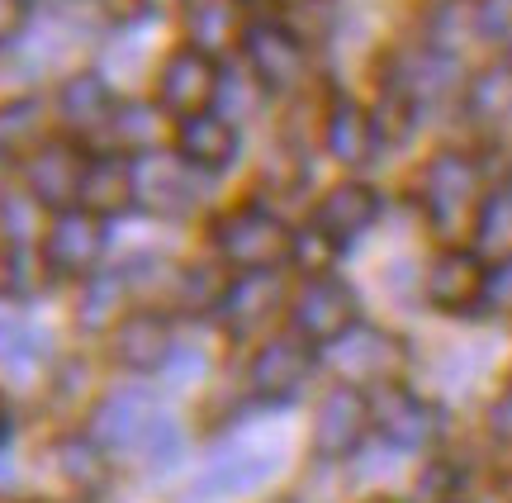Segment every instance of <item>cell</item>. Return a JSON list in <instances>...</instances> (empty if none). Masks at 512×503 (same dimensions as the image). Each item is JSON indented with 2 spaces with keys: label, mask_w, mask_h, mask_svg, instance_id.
I'll list each match as a JSON object with an SVG mask.
<instances>
[{
  "label": "cell",
  "mask_w": 512,
  "mask_h": 503,
  "mask_svg": "<svg viewBox=\"0 0 512 503\" xmlns=\"http://www.w3.org/2000/svg\"><path fill=\"white\" fill-rule=\"evenodd\" d=\"M380 219V190L366 181H342L328 190V200L313 209V233H323L332 247L356 243Z\"/></svg>",
  "instance_id": "7c38bea8"
},
{
  "label": "cell",
  "mask_w": 512,
  "mask_h": 503,
  "mask_svg": "<svg viewBox=\"0 0 512 503\" xmlns=\"http://www.w3.org/2000/svg\"><path fill=\"white\" fill-rule=\"evenodd\" d=\"M418 200L427 209V219L441 238H460V233H475V219L484 209V176L479 162L465 152H437L418 181Z\"/></svg>",
  "instance_id": "6da1fadb"
},
{
  "label": "cell",
  "mask_w": 512,
  "mask_h": 503,
  "mask_svg": "<svg viewBox=\"0 0 512 503\" xmlns=\"http://www.w3.org/2000/svg\"><path fill=\"white\" fill-rule=\"evenodd\" d=\"M337 29V5L332 0H294L290 15H285V34L309 48V43H323V38Z\"/></svg>",
  "instance_id": "f546056e"
},
{
  "label": "cell",
  "mask_w": 512,
  "mask_h": 503,
  "mask_svg": "<svg viewBox=\"0 0 512 503\" xmlns=\"http://www.w3.org/2000/svg\"><path fill=\"white\" fill-rule=\"evenodd\" d=\"M57 114H62V124L72 133H100V129H110L114 95L95 72H81L57 91Z\"/></svg>",
  "instance_id": "603a6c76"
},
{
  "label": "cell",
  "mask_w": 512,
  "mask_h": 503,
  "mask_svg": "<svg viewBox=\"0 0 512 503\" xmlns=\"http://www.w3.org/2000/svg\"><path fill=\"white\" fill-rule=\"evenodd\" d=\"M24 5H29V0H24Z\"/></svg>",
  "instance_id": "ee69618b"
},
{
  "label": "cell",
  "mask_w": 512,
  "mask_h": 503,
  "mask_svg": "<svg viewBox=\"0 0 512 503\" xmlns=\"http://www.w3.org/2000/svg\"><path fill=\"white\" fill-rule=\"evenodd\" d=\"M81 209L91 219H110V214H124L133 205V162L124 157H95L86 162V176H81Z\"/></svg>",
  "instance_id": "ffe728a7"
},
{
  "label": "cell",
  "mask_w": 512,
  "mask_h": 503,
  "mask_svg": "<svg viewBox=\"0 0 512 503\" xmlns=\"http://www.w3.org/2000/svg\"><path fill=\"white\" fill-rule=\"evenodd\" d=\"M290 243H294V233L261 205L233 209L214 228L219 257L228 266H238V271H275L280 261H290Z\"/></svg>",
  "instance_id": "7a4b0ae2"
},
{
  "label": "cell",
  "mask_w": 512,
  "mask_h": 503,
  "mask_svg": "<svg viewBox=\"0 0 512 503\" xmlns=\"http://www.w3.org/2000/svg\"><path fill=\"white\" fill-rule=\"evenodd\" d=\"M451 81H456L451 57L432 53V48H418V53L399 57V67L389 76V91H399L413 105H432V100H441V95L451 91Z\"/></svg>",
  "instance_id": "7402d4cb"
},
{
  "label": "cell",
  "mask_w": 512,
  "mask_h": 503,
  "mask_svg": "<svg viewBox=\"0 0 512 503\" xmlns=\"http://www.w3.org/2000/svg\"><path fill=\"white\" fill-rule=\"evenodd\" d=\"M171 352H176V342H171V323L162 314H128L114 328V361L133 375L162 371Z\"/></svg>",
  "instance_id": "e0dca14e"
},
{
  "label": "cell",
  "mask_w": 512,
  "mask_h": 503,
  "mask_svg": "<svg viewBox=\"0 0 512 503\" xmlns=\"http://www.w3.org/2000/svg\"><path fill=\"white\" fill-rule=\"evenodd\" d=\"M465 110L475 114L479 124H498L512 114V67H484V72L470 81V95H465Z\"/></svg>",
  "instance_id": "484cf974"
},
{
  "label": "cell",
  "mask_w": 512,
  "mask_h": 503,
  "mask_svg": "<svg viewBox=\"0 0 512 503\" xmlns=\"http://www.w3.org/2000/svg\"><path fill=\"white\" fill-rule=\"evenodd\" d=\"M57 470H62L76 489H86V494L105 485V456H100V447H95L91 437H67V442L57 447Z\"/></svg>",
  "instance_id": "f1b7e54d"
},
{
  "label": "cell",
  "mask_w": 512,
  "mask_h": 503,
  "mask_svg": "<svg viewBox=\"0 0 512 503\" xmlns=\"http://www.w3.org/2000/svg\"><path fill=\"white\" fill-rule=\"evenodd\" d=\"M422 290H427V299H432L437 309H446V314H460V309L479 304V295H484V261H479V252H465V247L441 252V257L427 266Z\"/></svg>",
  "instance_id": "9a60e30c"
},
{
  "label": "cell",
  "mask_w": 512,
  "mask_h": 503,
  "mask_svg": "<svg viewBox=\"0 0 512 503\" xmlns=\"http://www.w3.org/2000/svg\"><path fill=\"white\" fill-rule=\"evenodd\" d=\"M271 470H275V456H261V451H233V456H219L214 466L204 470L195 494H204V499H233V494H242V489L261 485Z\"/></svg>",
  "instance_id": "cb8c5ba5"
},
{
  "label": "cell",
  "mask_w": 512,
  "mask_h": 503,
  "mask_svg": "<svg viewBox=\"0 0 512 503\" xmlns=\"http://www.w3.org/2000/svg\"><path fill=\"white\" fill-rule=\"evenodd\" d=\"M219 95V67L209 62L195 48H181L162 62V76H157V100H162L166 114L176 119H190V114H204Z\"/></svg>",
  "instance_id": "52a82bcc"
},
{
  "label": "cell",
  "mask_w": 512,
  "mask_h": 503,
  "mask_svg": "<svg viewBox=\"0 0 512 503\" xmlns=\"http://www.w3.org/2000/svg\"><path fill=\"white\" fill-rule=\"evenodd\" d=\"M489 432L512 447V380H508V390L494 399V409H489Z\"/></svg>",
  "instance_id": "f35d334b"
},
{
  "label": "cell",
  "mask_w": 512,
  "mask_h": 503,
  "mask_svg": "<svg viewBox=\"0 0 512 503\" xmlns=\"http://www.w3.org/2000/svg\"><path fill=\"white\" fill-rule=\"evenodd\" d=\"M508 489H512V485H508Z\"/></svg>",
  "instance_id": "f6af8a7d"
},
{
  "label": "cell",
  "mask_w": 512,
  "mask_h": 503,
  "mask_svg": "<svg viewBox=\"0 0 512 503\" xmlns=\"http://www.w3.org/2000/svg\"><path fill=\"white\" fill-rule=\"evenodd\" d=\"M110 133L124 152H152L157 148V138H162L157 114L147 110V105H124V110H114L110 114Z\"/></svg>",
  "instance_id": "4dcf8cb0"
},
{
  "label": "cell",
  "mask_w": 512,
  "mask_h": 503,
  "mask_svg": "<svg viewBox=\"0 0 512 503\" xmlns=\"http://www.w3.org/2000/svg\"><path fill=\"white\" fill-rule=\"evenodd\" d=\"M332 257H337V247L323 238V233H294V243H290V261H299L309 276H332L328 266H332Z\"/></svg>",
  "instance_id": "d6a6232c"
},
{
  "label": "cell",
  "mask_w": 512,
  "mask_h": 503,
  "mask_svg": "<svg viewBox=\"0 0 512 503\" xmlns=\"http://www.w3.org/2000/svg\"><path fill=\"white\" fill-rule=\"evenodd\" d=\"M242 53L252 62V76L266 91H294L304 76V48L285 34V24H247Z\"/></svg>",
  "instance_id": "8fae6325"
},
{
  "label": "cell",
  "mask_w": 512,
  "mask_h": 503,
  "mask_svg": "<svg viewBox=\"0 0 512 503\" xmlns=\"http://www.w3.org/2000/svg\"><path fill=\"white\" fill-rule=\"evenodd\" d=\"M413 114H418L413 100H403L399 91H389V86H384V95L370 105L375 138H380V143H399V138H408V133H413Z\"/></svg>",
  "instance_id": "1f68e13d"
},
{
  "label": "cell",
  "mask_w": 512,
  "mask_h": 503,
  "mask_svg": "<svg viewBox=\"0 0 512 503\" xmlns=\"http://www.w3.org/2000/svg\"><path fill=\"white\" fill-rule=\"evenodd\" d=\"M38 342H43V337H38L34 328H24V323H0V361H10V366L34 361Z\"/></svg>",
  "instance_id": "e575fe53"
},
{
  "label": "cell",
  "mask_w": 512,
  "mask_h": 503,
  "mask_svg": "<svg viewBox=\"0 0 512 503\" xmlns=\"http://www.w3.org/2000/svg\"><path fill=\"white\" fill-rule=\"evenodd\" d=\"M280 285H275V271H247L238 285H228L219 299L223 328L238 337H252L256 328H266L275 314H280Z\"/></svg>",
  "instance_id": "ac0fdd59"
},
{
  "label": "cell",
  "mask_w": 512,
  "mask_h": 503,
  "mask_svg": "<svg viewBox=\"0 0 512 503\" xmlns=\"http://www.w3.org/2000/svg\"><path fill=\"white\" fill-rule=\"evenodd\" d=\"M475 29L489 43L512 48V0H475Z\"/></svg>",
  "instance_id": "836d02e7"
},
{
  "label": "cell",
  "mask_w": 512,
  "mask_h": 503,
  "mask_svg": "<svg viewBox=\"0 0 512 503\" xmlns=\"http://www.w3.org/2000/svg\"><path fill=\"white\" fill-rule=\"evenodd\" d=\"M475 243L484 257H494V261L512 257V190L484 200V209H479V219H475Z\"/></svg>",
  "instance_id": "83f0119b"
},
{
  "label": "cell",
  "mask_w": 512,
  "mask_h": 503,
  "mask_svg": "<svg viewBox=\"0 0 512 503\" xmlns=\"http://www.w3.org/2000/svg\"><path fill=\"white\" fill-rule=\"evenodd\" d=\"M105 252V228L86 209H62L43 238V266L57 276H91Z\"/></svg>",
  "instance_id": "9c48e42d"
},
{
  "label": "cell",
  "mask_w": 512,
  "mask_h": 503,
  "mask_svg": "<svg viewBox=\"0 0 512 503\" xmlns=\"http://www.w3.org/2000/svg\"><path fill=\"white\" fill-rule=\"evenodd\" d=\"M366 404H370V423L394 447H427L441 432V413L413 390H403V385H380L375 394H366Z\"/></svg>",
  "instance_id": "ba28073f"
},
{
  "label": "cell",
  "mask_w": 512,
  "mask_h": 503,
  "mask_svg": "<svg viewBox=\"0 0 512 503\" xmlns=\"http://www.w3.org/2000/svg\"><path fill=\"white\" fill-rule=\"evenodd\" d=\"M356 323V295H351L347 280L337 276H309L304 290L294 295V328L304 342H323L342 337Z\"/></svg>",
  "instance_id": "5b68a950"
},
{
  "label": "cell",
  "mask_w": 512,
  "mask_h": 503,
  "mask_svg": "<svg viewBox=\"0 0 512 503\" xmlns=\"http://www.w3.org/2000/svg\"><path fill=\"white\" fill-rule=\"evenodd\" d=\"M124 295H128V280H124V276H95L91 285H86V295H81L76 323H81L86 333H100V328H110L114 318L124 314Z\"/></svg>",
  "instance_id": "4316f807"
},
{
  "label": "cell",
  "mask_w": 512,
  "mask_h": 503,
  "mask_svg": "<svg viewBox=\"0 0 512 503\" xmlns=\"http://www.w3.org/2000/svg\"><path fill=\"white\" fill-rule=\"evenodd\" d=\"M413 494H418V503H456V470L432 461V466L422 470V480Z\"/></svg>",
  "instance_id": "d590c367"
},
{
  "label": "cell",
  "mask_w": 512,
  "mask_h": 503,
  "mask_svg": "<svg viewBox=\"0 0 512 503\" xmlns=\"http://www.w3.org/2000/svg\"><path fill=\"white\" fill-rule=\"evenodd\" d=\"M266 186L275 195H294V190L304 186V162L294 157V152H275V162L266 167Z\"/></svg>",
  "instance_id": "74e56055"
},
{
  "label": "cell",
  "mask_w": 512,
  "mask_h": 503,
  "mask_svg": "<svg viewBox=\"0 0 512 503\" xmlns=\"http://www.w3.org/2000/svg\"><path fill=\"white\" fill-rule=\"evenodd\" d=\"M313 375V347L304 337H271L252 361L247 385L261 404H290L294 394L309 385Z\"/></svg>",
  "instance_id": "8992f818"
},
{
  "label": "cell",
  "mask_w": 512,
  "mask_h": 503,
  "mask_svg": "<svg viewBox=\"0 0 512 503\" xmlns=\"http://www.w3.org/2000/svg\"><path fill=\"white\" fill-rule=\"evenodd\" d=\"M162 413L152 409V394L147 390H114L110 399H100V409L91 413V442L95 447H143L152 423Z\"/></svg>",
  "instance_id": "4fadbf2b"
},
{
  "label": "cell",
  "mask_w": 512,
  "mask_h": 503,
  "mask_svg": "<svg viewBox=\"0 0 512 503\" xmlns=\"http://www.w3.org/2000/svg\"><path fill=\"white\" fill-rule=\"evenodd\" d=\"M176 157L185 167L195 171H223L233 157H238V129L223 119L219 110H204V114H190L176 124Z\"/></svg>",
  "instance_id": "2e32d148"
},
{
  "label": "cell",
  "mask_w": 512,
  "mask_h": 503,
  "mask_svg": "<svg viewBox=\"0 0 512 503\" xmlns=\"http://www.w3.org/2000/svg\"><path fill=\"white\" fill-rule=\"evenodd\" d=\"M271 503H294V499H271Z\"/></svg>",
  "instance_id": "7bdbcfd3"
},
{
  "label": "cell",
  "mask_w": 512,
  "mask_h": 503,
  "mask_svg": "<svg viewBox=\"0 0 512 503\" xmlns=\"http://www.w3.org/2000/svg\"><path fill=\"white\" fill-rule=\"evenodd\" d=\"M484 304L494 314H512V257L494 261V271H484Z\"/></svg>",
  "instance_id": "8d00e7d4"
},
{
  "label": "cell",
  "mask_w": 512,
  "mask_h": 503,
  "mask_svg": "<svg viewBox=\"0 0 512 503\" xmlns=\"http://www.w3.org/2000/svg\"><path fill=\"white\" fill-rule=\"evenodd\" d=\"M323 143H328V152L342 167H366L370 157H375V148H380L370 110L356 105V100H332L328 124H323Z\"/></svg>",
  "instance_id": "d6986e66"
},
{
  "label": "cell",
  "mask_w": 512,
  "mask_h": 503,
  "mask_svg": "<svg viewBox=\"0 0 512 503\" xmlns=\"http://www.w3.org/2000/svg\"><path fill=\"white\" fill-rule=\"evenodd\" d=\"M323 361L332 366V375H342L351 390L356 385H394L408 366V347H403L394 333H384V328H361V323H351L342 337H332L328 347H323Z\"/></svg>",
  "instance_id": "3957f363"
},
{
  "label": "cell",
  "mask_w": 512,
  "mask_h": 503,
  "mask_svg": "<svg viewBox=\"0 0 512 503\" xmlns=\"http://www.w3.org/2000/svg\"><path fill=\"white\" fill-rule=\"evenodd\" d=\"M43 124H48L43 100H34V95H24V100H5V105H0V157H15V152L38 148Z\"/></svg>",
  "instance_id": "d4e9b609"
},
{
  "label": "cell",
  "mask_w": 512,
  "mask_h": 503,
  "mask_svg": "<svg viewBox=\"0 0 512 503\" xmlns=\"http://www.w3.org/2000/svg\"><path fill=\"white\" fill-rule=\"evenodd\" d=\"M133 200L157 219H185L200 205V171L185 167L176 152H143L133 162Z\"/></svg>",
  "instance_id": "277c9868"
},
{
  "label": "cell",
  "mask_w": 512,
  "mask_h": 503,
  "mask_svg": "<svg viewBox=\"0 0 512 503\" xmlns=\"http://www.w3.org/2000/svg\"><path fill=\"white\" fill-rule=\"evenodd\" d=\"M366 503H394V499H366Z\"/></svg>",
  "instance_id": "b9f144b4"
},
{
  "label": "cell",
  "mask_w": 512,
  "mask_h": 503,
  "mask_svg": "<svg viewBox=\"0 0 512 503\" xmlns=\"http://www.w3.org/2000/svg\"><path fill=\"white\" fill-rule=\"evenodd\" d=\"M185 38H190V48L204 53L209 62L223 57L242 38L238 0H195V5L185 10Z\"/></svg>",
  "instance_id": "44dd1931"
},
{
  "label": "cell",
  "mask_w": 512,
  "mask_h": 503,
  "mask_svg": "<svg viewBox=\"0 0 512 503\" xmlns=\"http://www.w3.org/2000/svg\"><path fill=\"white\" fill-rule=\"evenodd\" d=\"M370 428V404L361 390L351 385H337L328 390V399L318 404V418H313V451L323 461H347L351 451L361 447V437Z\"/></svg>",
  "instance_id": "30bf717a"
},
{
  "label": "cell",
  "mask_w": 512,
  "mask_h": 503,
  "mask_svg": "<svg viewBox=\"0 0 512 503\" xmlns=\"http://www.w3.org/2000/svg\"><path fill=\"white\" fill-rule=\"evenodd\" d=\"M5 432H10V418H5V409H0V437H5Z\"/></svg>",
  "instance_id": "60d3db41"
},
{
  "label": "cell",
  "mask_w": 512,
  "mask_h": 503,
  "mask_svg": "<svg viewBox=\"0 0 512 503\" xmlns=\"http://www.w3.org/2000/svg\"><path fill=\"white\" fill-rule=\"evenodd\" d=\"M81 176H86V157L72 143H43V148H34L29 167H24L29 195H34L38 205L57 209V214L81 195Z\"/></svg>",
  "instance_id": "5bb4252c"
},
{
  "label": "cell",
  "mask_w": 512,
  "mask_h": 503,
  "mask_svg": "<svg viewBox=\"0 0 512 503\" xmlns=\"http://www.w3.org/2000/svg\"><path fill=\"white\" fill-rule=\"evenodd\" d=\"M24 24V0H0V43H10Z\"/></svg>",
  "instance_id": "ab89813d"
}]
</instances>
